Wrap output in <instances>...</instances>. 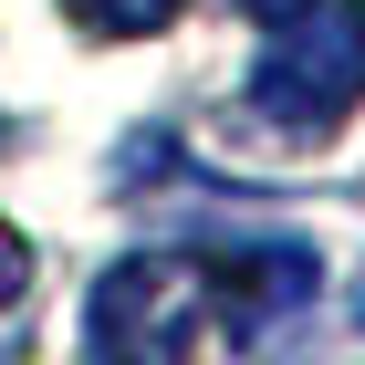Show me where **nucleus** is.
Listing matches in <instances>:
<instances>
[{"instance_id": "4", "label": "nucleus", "mask_w": 365, "mask_h": 365, "mask_svg": "<svg viewBox=\"0 0 365 365\" xmlns=\"http://www.w3.org/2000/svg\"><path fill=\"white\" fill-rule=\"evenodd\" d=\"M21 292H31V240H21L11 220H0V313L21 303Z\"/></svg>"}, {"instance_id": "3", "label": "nucleus", "mask_w": 365, "mask_h": 365, "mask_svg": "<svg viewBox=\"0 0 365 365\" xmlns=\"http://www.w3.org/2000/svg\"><path fill=\"white\" fill-rule=\"evenodd\" d=\"M73 11V31H94V42H146V31H168L188 0H63Z\"/></svg>"}, {"instance_id": "2", "label": "nucleus", "mask_w": 365, "mask_h": 365, "mask_svg": "<svg viewBox=\"0 0 365 365\" xmlns=\"http://www.w3.org/2000/svg\"><path fill=\"white\" fill-rule=\"evenodd\" d=\"M365 105V0H303L272 21V53L251 63V115L272 136H334Z\"/></svg>"}, {"instance_id": "5", "label": "nucleus", "mask_w": 365, "mask_h": 365, "mask_svg": "<svg viewBox=\"0 0 365 365\" xmlns=\"http://www.w3.org/2000/svg\"><path fill=\"white\" fill-rule=\"evenodd\" d=\"M240 11H251V21H292L303 0H240Z\"/></svg>"}, {"instance_id": "1", "label": "nucleus", "mask_w": 365, "mask_h": 365, "mask_svg": "<svg viewBox=\"0 0 365 365\" xmlns=\"http://www.w3.org/2000/svg\"><path fill=\"white\" fill-rule=\"evenodd\" d=\"M261 324V292L240 282V251H146L115 261L84 303V344L125 365H178L209 344H240Z\"/></svg>"}]
</instances>
